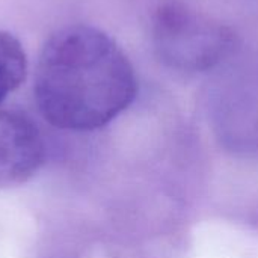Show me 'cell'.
Here are the masks:
<instances>
[{
  "label": "cell",
  "mask_w": 258,
  "mask_h": 258,
  "mask_svg": "<svg viewBox=\"0 0 258 258\" xmlns=\"http://www.w3.org/2000/svg\"><path fill=\"white\" fill-rule=\"evenodd\" d=\"M136 94L133 65L103 30L73 24L45 41L36 63L33 95L44 119L56 128H101L121 115Z\"/></svg>",
  "instance_id": "6da1fadb"
},
{
  "label": "cell",
  "mask_w": 258,
  "mask_h": 258,
  "mask_svg": "<svg viewBox=\"0 0 258 258\" xmlns=\"http://www.w3.org/2000/svg\"><path fill=\"white\" fill-rule=\"evenodd\" d=\"M151 35L162 62L186 73H203L221 65L236 47V35L228 26L178 0L157 6Z\"/></svg>",
  "instance_id": "7a4b0ae2"
},
{
  "label": "cell",
  "mask_w": 258,
  "mask_h": 258,
  "mask_svg": "<svg viewBox=\"0 0 258 258\" xmlns=\"http://www.w3.org/2000/svg\"><path fill=\"white\" fill-rule=\"evenodd\" d=\"M44 162V142L29 118L0 109V189L18 186Z\"/></svg>",
  "instance_id": "3957f363"
},
{
  "label": "cell",
  "mask_w": 258,
  "mask_h": 258,
  "mask_svg": "<svg viewBox=\"0 0 258 258\" xmlns=\"http://www.w3.org/2000/svg\"><path fill=\"white\" fill-rule=\"evenodd\" d=\"M27 74V56L18 41L9 32L0 30V106L24 82Z\"/></svg>",
  "instance_id": "277c9868"
}]
</instances>
